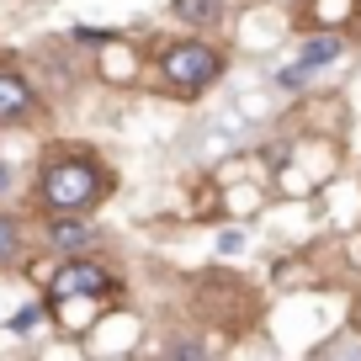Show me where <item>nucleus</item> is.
I'll list each match as a JSON object with an SVG mask.
<instances>
[{
	"label": "nucleus",
	"mask_w": 361,
	"mask_h": 361,
	"mask_svg": "<svg viewBox=\"0 0 361 361\" xmlns=\"http://www.w3.org/2000/svg\"><path fill=\"white\" fill-rule=\"evenodd\" d=\"M43 314H48L43 303H37V308H22V314L11 319V329H32V324H37V319H43Z\"/></svg>",
	"instance_id": "9b49d317"
},
{
	"label": "nucleus",
	"mask_w": 361,
	"mask_h": 361,
	"mask_svg": "<svg viewBox=\"0 0 361 361\" xmlns=\"http://www.w3.org/2000/svg\"><path fill=\"white\" fill-rule=\"evenodd\" d=\"M165 361H213V356H207V345H202V340H176Z\"/></svg>",
	"instance_id": "1a4fd4ad"
},
{
	"label": "nucleus",
	"mask_w": 361,
	"mask_h": 361,
	"mask_svg": "<svg viewBox=\"0 0 361 361\" xmlns=\"http://www.w3.org/2000/svg\"><path fill=\"white\" fill-rule=\"evenodd\" d=\"M218 69H224V59L207 43H176V48L159 54V75H165V85H176L180 96H192L207 80H218Z\"/></svg>",
	"instance_id": "f03ea898"
},
{
	"label": "nucleus",
	"mask_w": 361,
	"mask_h": 361,
	"mask_svg": "<svg viewBox=\"0 0 361 361\" xmlns=\"http://www.w3.org/2000/svg\"><path fill=\"white\" fill-rule=\"evenodd\" d=\"M27 106H32V90H27V80L11 75V69H0V123H16V117H27Z\"/></svg>",
	"instance_id": "39448f33"
},
{
	"label": "nucleus",
	"mask_w": 361,
	"mask_h": 361,
	"mask_svg": "<svg viewBox=\"0 0 361 361\" xmlns=\"http://www.w3.org/2000/svg\"><path fill=\"white\" fill-rule=\"evenodd\" d=\"M176 16L192 27H207V22H218V0H176Z\"/></svg>",
	"instance_id": "0eeeda50"
},
{
	"label": "nucleus",
	"mask_w": 361,
	"mask_h": 361,
	"mask_svg": "<svg viewBox=\"0 0 361 361\" xmlns=\"http://www.w3.org/2000/svg\"><path fill=\"white\" fill-rule=\"evenodd\" d=\"M16 250H22V234H16V218L0 213V266H11Z\"/></svg>",
	"instance_id": "6e6552de"
},
{
	"label": "nucleus",
	"mask_w": 361,
	"mask_h": 361,
	"mask_svg": "<svg viewBox=\"0 0 361 361\" xmlns=\"http://www.w3.org/2000/svg\"><path fill=\"white\" fill-rule=\"evenodd\" d=\"M6 186H11V170H6V165H0V192H6Z\"/></svg>",
	"instance_id": "f8f14e48"
},
{
	"label": "nucleus",
	"mask_w": 361,
	"mask_h": 361,
	"mask_svg": "<svg viewBox=\"0 0 361 361\" xmlns=\"http://www.w3.org/2000/svg\"><path fill=\"white\" fill-rule=\"evenodd\" d=\"M37 197H43L48 213H80V207H90L102 197V170L90 159H59V165L43 170Z\"/></svg>",
	"instance_id": "f257e3e1"
},
{
	"label": "nucleus",
	"mask_w": 361,
	"mask_h": 361,
	"mask_svg": "<svg viewBox=\"0 0 361 361\" xmlns=\"http://www.w3.org/2000/svg\"><path fill=\"white\" fill-rule=\"evenodd\" d=\"M350 16V0H314V22H340Z\"/></svg>",
	"instance_id": "9d476101"
},
{
	"label": "nucleus",
	"mask_w": 361,
	"mask_h": 361,
	"mask_svg": "<svg viewBox=\"0 0 361 361\" xmlns=\"http://www.w3.org/2000/svg\"><path fill=\"white\" fill-rule=\"evenodd\" d=\"M48 239H54L64 255H80V250L96 245V228L90 224H75V218H54V228H48Z\"/></svg>",
	"instance_id": "423d86ee"
},
{
	"label": "nucleus",
	"mask_w": 361,
	"mask_h": 361,
	"mask_svg": "<svg viewBox=\"0 0 361 361\" xmlns=\"http://www.w3.org/2000/svg\"><path fill=\"white\" fill-rule=\"evenodd\" d=\"M329 59H340V37H314V43L303 48V59H298V64H287L276 80H282V85H303V75H308V69L329 64Z\"/></svg>",
	"instance_id": "20e7f679"
},
{
	"label": "nucleus",
	"mask_w": 361,
	"mask_h": 361,
	"mask_svg": "<svg viewBox=\"0 0 361 361\" xmlns=\"http://www.w3.org/2000/svg\"><path fill=\"white\" fill-rule=\"evenodd\" d=\"M102 298V293H112V282H106V271L96 266V260H64L59 266V276H54V298Z\"/></svg>",
	"instance_id": "7ed1b4c3"
}]
</instances>
